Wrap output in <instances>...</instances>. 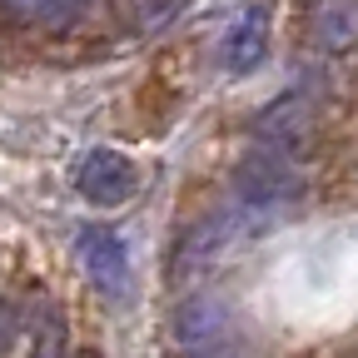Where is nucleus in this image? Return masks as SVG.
<instances>
[{
	"mask_svg": "<svg viewBox=\"0 0 358 358\" xmlns=\"http://www.w3.org/2000/svg\"><path fill=\"white\" fill-rule=\"evenodd\" d=\"M299 194H303V174H299V164H294V155H284V150H254L244 164H239V174H234V204L239 209H249L259 224H268L274 214H284V209H294L299 204Z\"/></svg>",
	"mask_w": 358,
	"mask_h": 358,
	"instance_id": "nucleus-1",
	"label": "nucleus"
},
{
	"mask_svg": "<svg viewBox=\"0 0 358 358\" xmlns=\"http://www.w3.org/2000/svg\"><path fill=\"white\" fill-rule=\"evenodd\" d=\"M75 254H80V268L85 279L95 284L105 299H124L134 289V259H129V244L110 229V224H85L75 234Z\"/></svg>",
	"mask_w": 358,
	"mask_h": 358,
	"instance_id": "nucleus-2",
	"label": "nucleus"
},
{
	"mask_svg": "<svg viewBox=\"0 0 358 358\" xmlns=\"http://www.w3.org/2000/svg\"><path fill=\"white\" fill-rule=\"evenodd\" d=\"M75 189L90 204H100V209H120L124 199H134V189H140V169H134L129 155H120L110 145H95V150H85L75 159Z\"/></svg>",
	"mask_w": 358,
	"mask_h": 358,
	"instance_id": "nucleus-3",
	"label": "nucleus"
},
{
	"mask_svg": "<svg viewBox=\"0 0 358 358\" xmlns=\"http://www.w3.org/2000/svg\"><path fill=\"white\" fill-rule=\"evenodd\" d=\"M268 55V6L264 0H254V6H244L229 30H224V45H219V65L229 75H249L259 60Z\"/></svg>",
	"mask_w": 358,
	"mask_h": 358,
	"instance_id": "nucleus-4",
	"label": "nucleus"
},
{
	"mask_svg": "<svg viewBox=\"0 0 358 358\" xmlns=\"http://www.w3.org/2000/svg\"><path fill=\"white\" fill-rule=\"evenodd\" d=\"M308 129H313V95H308V90H289V95H279L274 105L259 115V129H254V134H259L264 150L294 155V150L303 145Z\"/></svg>",
	"mask_w": 358,
	"mask_h": 358,
	"instance_id": "nucleus-5",
	"label": "nucleus"
},
{
	"mask_svg": "<svg viewBox=\"0 0 358 358\" xmlns=\"http://www.w3.org/2000/svg\"><path fill=\"white\" fill-rule=\"evenodd\" d=\"M224 308L214 303V299H194V303H185L179 308V319H174V334H179V348L185 353H209V348H219L224 343Z\"/></svg>",
	"mask_w": 358,
	"mask_h": 358,
	"instance_id": "nucleus-6",
	"label": "nucleus"
},
{
	"mask_svg": "<svg viewBox=\"0 0 358 358\" xmlns=\"http://www.w3.org/2000/svg\"><path fill=\"white\" fill-rule=\"evenodd\" d=\"M313 40L324 50H353L358 45V0H324L313 15Z\"/></svg>",
	"mask_w": 358,
	"mask_h": 358,
	"instance_id": "nucleus-7",
	"label": "nucleus"
},
{
	"mask_svg": "<svg viewBox=\"0 0 358 358\" xmlns=\"http://www.w3.org/2000/svg\"><path fill=\"white\" fill-rule=\"evenodd\" d=\"M90 0H0L10 25H30V30H55L65 20H75Z\"/></svg>",
	"mask_w": 358,
	"mask_h": 358,
	"instance_id": "nucleus-8",
	"label": "nucleus"
}]
</instances>
